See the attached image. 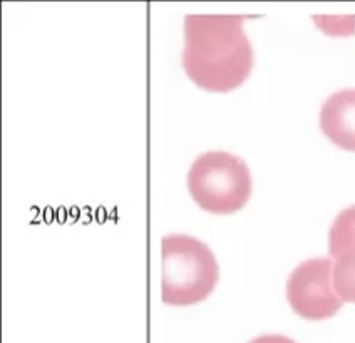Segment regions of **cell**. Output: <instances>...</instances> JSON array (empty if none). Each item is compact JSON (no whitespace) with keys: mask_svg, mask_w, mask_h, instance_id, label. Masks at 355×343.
<instances>
[{"mask_svg":"<svg viewBox=\"0 0 355 343\" xmlns=\"http://www.w3.org/2000/svg\"><path fill=\"white\" fill-rule=\"evenodd\" d=\"M245 15H187L184 72L209 92L240 87L253 69L252 44L243 30Z\"/></svg>","mask_w":355,"mask_h":343,"instance_id":"cell-1","label":"cell"},{"mask_svg":"<svg viewBox=\"0 0 355 343\" xmlns=\"http://www.w3.org/2000/svg\"><path fill=\"white\" fill-rule=\"evenodd\" d=\"M163 281L161 300L188 306L207 300L220 278L216 258L203 241L188 235H168L161 240Z\"/></svg>","mask_w":355,"mask_h":343,"instance_id":"cell-2","label":"cell"},{"mask_svg":"<svg viewBox=\"0 0 355 343\" xmlns=\"http://www.w3.org/2000/svg\"><path fill=\"white\" fill-rule=\"evenodd\" d=\"M193 201L211 215L240 211L252 196V175L241 157L225 151L198 156L188 171Z\"/></svg>","mask_w":355,"mask_h":343,"instance_id":"cell-3","label":"cell"},{"mask_svg":"<svg viewBox=\"0 0 355 343\" xmlns=\"http://www.w3.org/2000/svg\"><path fill=\"white\" fill-rule=\"evenodd\" d=\"M286 300L305 320H325L344 305L334 286V263L330 258H312L300 263L286 281Z\"/></svg>","mask_w":355,"mask_h":343,"instance_id":"cell-4","label":"cell"},{"mask_svg":"<svg viewBox=\"0 0 355 343\" xmlns=\"http://www.w3.org/2000/svg\"><path fill=\"white\" fill-rule=\"evenodd\" d=\"M320 127L336 146L355 152V87L329 96L322 104Z\"/></svg>","mask_w":355,"mask_h":343,"instance_id":"cell-5","label":"cell"},{"mask_svg":"<svg viewBox=\"0 0 355 343\" xmlns=\"http://www.w3.org/2000/svg\"><path fill=\"white\" fill-rule=\"evenodd\" d=\"M355 246V204L338 213L329 233V255L337 260Z\"/></svg>","mask_w":355,"mask_h":343,"instance_id":"cell-6","label":"cell"},{"mask_svg":"<svg viewBox=\"0 0 355 343\" xmlns=\"http://www.w3.org/2000/svg\"><path fill=\"white\" fill-rule=\"evenodd\" d=\"M334 286L342 300L355 304V246L334 263Z\"/></svg>","mask_w":355,"mask_h":343,"instance_id":"cell-7","label":"cell"},{"mask_svg":"<svg viewBox=\"0 0 355 343\" xmlns=\"http://www.w3.org/2000/svg\"><path fill=\"white\" fill-rule=\"evenodd\" d=\"M250 343H295L292 338L284 337V335H261Z\"/></svg>","mask_w":355,"mask_h":343,"instance_id":"cell-8","label":"cell"}]
</instances>
